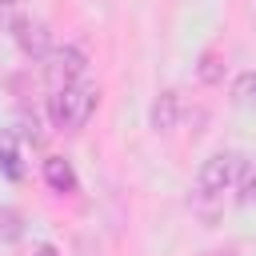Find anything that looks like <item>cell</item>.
<instances>
[{
    "label": "cell",
    "instance_id": "obj_3",
    "mask_svg": "<svg viewBox=\"0 0 256 256\" xmlns=\"http://www.w3.org/2000/svg\"><path fill=\"white\" fill-rule=\"evenodd\" d=\"M84 68H88V60H84V52L72 48V44L52 48V52L44 56V76H48L52 92H56V88H68V84H84Z\"/></svg>",
    "mask_w": 256,
    "mask_h": 256
},
{
    "label": "cell",
    "instance_id": "obj_7",
    "mask_svg": "<svg viewBox=\"0 0 256 256\" xmlns=\"http://www.w3.org/2000/svg\"><path fill=\"white\" fill-rule=\"evenodd\" d=\"M176 108H180L176 92H160V100L152 104V128H156V132H168V128H176Z\"/></svg>",
    "mask_w": 256,
    "mask_h": 256
},
{
    "label": "cell",
    "instance_id": "obj_9",
    "mask_svg": "<svg viewBox=\"0 0 256 256\" xmlns=\"http://www.w3.org/2000/svg\"><path fill=\"white\" fill-rule=\"evenodd\" d=\"M196 76H200L204 84H220V76H224V64H220V56H216V52H204V56H200V68H196Z\"/></svg>",
    "mask_w": 256,
    "mask_h": 256
},
{
    "label": "cell",
    "instance_id": "obj_1",
    "mask_svg": "<svg viewBox=\"0 0 256 256\" xmlns=\"http://www.w3.org/2000/svg\"><path fill=\"white\" fill-rule=\"evenodd\" d=\"M96 104H100V92H96V88H88V84H68V88H56V92L48 96V120H52L60 132H76V128H84V124L92 120Z\"/></svg>",
    "mask_w": 256,
    "mask_h": 256
},
{
    "label": "cell",
    "instance_id": "obj_11",
    "mask_svg": "<svg viewBox=\"0 0 256 256\" xmlns=\"http://www.w3.org/2000/svg\"><path fill=\"white\" fill-rule=\"evenodd\" d=\"M36 256H56V248H52V244H44V248H36Z\"/></svg>",
    "mask_w": 256,
    "mask_h": 256
},
{
    "label": "cell",
    "instance_id": "obj_10",
    "mask_svg": "<svg viewBox=\"0 0 256 256\" xmlns=\"http://www.w3.org/2000/svg\"><path fill=\"white\" fill-rule=\"evenodd\" d=\"M240 204L248 208V204H256V176H248L244 180V188H240Z\"/></svg>",
    "mask_w": 256,
    "mask_h": 256
},
{
    "label": "cell",
    "instance_id": "obj_2",
    "mask_svg": "<svg viewBox=\"0 0 256 256\" xmlns=\"http://www.w3.org/2000/svg\"><path fill=\"white\" fill-rule=\"evenodd\" d=\"M240 172H244V156L240 152H212L196 172V192L200 196H220L240 180Z\"/></svg>",
    "mask_w": 256,
    "mask_h": 256
},
{
    "label": "cell",
    "instance_id": "obj_6",
    "mask_svg": "<svg viewBox=\"0 0 256 256\" xmlns=\"http://www.w3.org/2000/svg\"><path fill=\"white\" fill-rule=\"evenodd\" d=\"M0 172H4L8 180H20V176H24V164H20V140H16L12 128L0 132Z\"/></svg>",
    "mask_w": 256,
    "mask_h": 256
},
{
    "label": "cell",
    "instance_id": "obj_5",
    "mask_svg": "<svg viewBox=\"0 0 256 256\" xmlns=\"http://www.w3.org/2000/svg\"><path fill=\"white\" fill-rule=\"evenodd\" d=\"M44 184L52 188V192H76L80 188V180H76V172H72V164L64 160V156H48L44 160Z\"/></svg>",
    "mask_w": 256,
    "mask_h": 256
},
{
    "label": "cell",
    "instance_id": "obj_4",
    "mask_svg": "<svg viewBox=\"0 0 256 256\" xmlns=\"http://www.w3.org/2000/svg\"><path fill=\"white\" fill-rule=\"evenodd\" d=\"M12 36H16V44H20L28 56H36V60H44V56L52 52L48 28H44L40 20H32V16H16V20H12Z\"/></svg>",
    "mask_w": 256,
    "mask_h": 256
},
{
    "label": "cell",
    "instance_id": "obj_12",
    "mask_svg": "<svg viewBox=\"0 0 256 256\" xmlns=\"http://www.w3.org/2000/svg\"><path fill=\"white\" fill-rule=\"evenodd\" d=\"M0 4H16V0H0Z\"/></svg>",
    "mask_w": 256,
    "mask_h": 256
},
{
    "label": "cell",
    "instance_id": "obj_8",
    "mask_svg": "<svg viewBox=\"0 0 256 256\" xmlns=\"http://www.w3.org/2000/svg\"><path fill=\"white\" fill-rule=\"evenodd\" d=\"M232 104L256 112V72H240V76L232 80Z\"/></svg>",
    "mask_w": 256,
    "mask_h": 256
}]
</instances>
